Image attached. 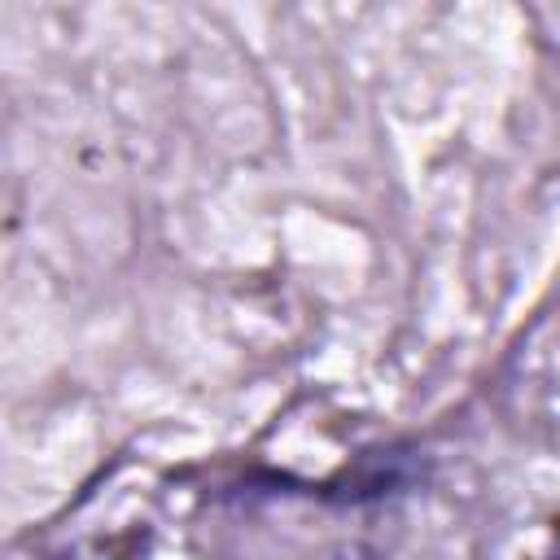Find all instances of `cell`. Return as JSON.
Listing matches in <instances>:
<instances>
[{
  "mask_svg": "<svg viewBox=\"0 0 560 560\" xmlns=\"http://www.w3.org/2000/svg\"><path fill=\"white\" fill-rule=\"evenodd\" d=\"M420 472H424V464L416 459V451H402V446L363 451L354 464H346V468L328 481V499H341V503H368V499L407 490Z\"/></svg>",
  "mask_w": 560,
  "mask_h": 560,
  "instance_id": "6da1fadb",
  "label": "cell"
}]
</instances>
